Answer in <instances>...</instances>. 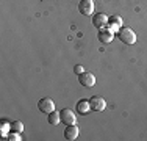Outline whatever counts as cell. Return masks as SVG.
Returning <instances> with one entry per match:
<instances>
[{"mask_svg": "<svg viewBox=\"0 0 147 141\" xmlns=\"http://www.w3.org/2000/svg\"><path fill=\"white\" fill-rule=\"evenodd\" d=\"M117 36H119V39H121L122 42H125V44H128V45H131V44L136 42V33L131 30V28H128V27H121L119 28Z\"/></svg>", "mask_w": 147, "mask_h": 141, "instance_id": "1", "label": "cell"}, {"mask_svg": "<svg viewBox=\"0 0 147 141\" xmlns=\"http://www.w3.org/2000/svg\"><path fill=\"white\" fill-rule=\"evenodd\" d=\"M78 83L85 88H92L94 85H96V75L85 70V72H82L78 75Z\"/></svg>", "mask_w": 147, "mask_h": 141, "instance_id": "2", "label": "cell"}, {"mask_svg": "<svg viewBox=\"0 0 147 141\" xmlns=\"http://www.w3.org/2000/svg\"><path fill=\"white\" fill-rule=\"evenodd\" d=\"M89 105H91V110L92 111H103L107 108V102L102 96H92L89 99Z\"/></svg>", "mask_w": 147, "mask_h": 141, "instance_id": "3", "label": "cell"}, {"mask_svg": "<svg viewBox=\"0 0 147 141\" xmlns=\"http://www.w3.org/2000/svg\"><path fill=\"white\" fill-rule=\"evenodd\" d=\"M38 108H39V111L41 113H52L55 110V102L52 100V99H49V97H42L39 102H38Z\"/></svg>", "mask_w": 147, "mask_h": 141, "instance_id": "4", "label": "cell"}, {"mask_svg": "<svg viewBox=\"0 0 147 141\" xmlns=\"http://www.w3.org/2000/svg\"><path fill=\"white\" fill-rule=\"evenodd\" d=\"M78 11L85 16H91L94 13V0H82L78 3Z\"/></svg>", "mask_w": 147, "mask_h": 141, "instance_id": "5", "label": "cell"}, {"mask_svg": "<svg viewBox=\"0 0 147 141\" xmlns=\"http://www.w3.org/2000/svg\"><path fill=\"white\" fill-rule=\"evenodd\" d=\"M59 115H61V122L66 125L69 124H75V113H74L71 108H63L61 111H59Z\"/></svg>", "mask_w": 147, "mask_h": 141, "instance_id": "6", "label": "cell"}, {"mask_svg": "<svg viewBox=\"0 0 147 141\" xmlns=\"http://www.w3.org/2000/svg\"><path fill=\"white\" fill-rule=\"evenodd\" d=\"M108 24V16L107 14H103V13H97V14H94L92 16V25L96 27V28H103L105 25Z\"/></svg>", "mask_w": 147, "mask_h": 141, "instance_id": "7", "label": "cell"}, {"mask_svg": "<svg viewBox=\"0 0 147 141\" xmlns=\"http://www.w3.org/2000/svg\"><path fill=\"white\" fill-rule=\"evenodd\" d=\"M64 138L66 140H69V141H72V140H77L78 138V127H77L75 124H69V125H66V129H64Z\"/></svg>", "mask_w": 147, "mask_h": 141, "instance_id": "8", "label": "cell"}, {"mask_svg": "<svg viewBox=\"0 0 147 141\" xmlns=\"http://www.w3.org/2000/svg\"><path fill=\"white\" fill-rule=\"evenodd\" d=\"M97 38H99V41L102 42V44H110V42L113 41V33H111L110 30L100 28L99 33H97Z\"/></svg>", "mask_w": 147, "mask_h": 141, "instance_id": "9", "label": "cell"}, {"mask_svg": "<svg viewBox=\"0 0 147 141\" xmlns=\"http://www.w3.org/2000/svg\"><path fill=\"white\" fill-rule=\"evenodd\" d=\"M77 113H80V115H86L89 110H91V105H89V100H86V99H80L78 102H77Z\"/></svg>", "mask_w": 147, "mask_h": 141, "instance_id": "10", "label": "cell"}, {"mask_svg": "<svg viewBox=\"0 0 147 141\" xmlns=\"http://www.w3.org/2000/svg\"><path fill=\"white\" fill-rule=\"evenodd\" d=\"M47 121L50 125H58L59 122H61V115H59V111H52L47 115Z\"/></svg>", "mask_w": 147, "mask_h": 141, "instance_id": "11", "label": "cell"}, {"mask_svg": "<svg viewBox=\"0 0 147 141\" xmlns=\"http://www.w3.org/2000/svg\"><path fill=\"white\" fill-rule=\"evenodd\" d=\"M9 129H11V132H17V133H20V132L24 130V124H22L20 121H14V122H11Z\"/></svg>", "mask_w": 147, "mask_h": 141, "instance_id": "12", "label": "cell"}, {"mask_svg": "<svg viewBox=\"0 0 147 141\" xmlns=\"http://www.w3.org/2000/svg\"><path fill=\"white\" fill-rule=\"evenodd\" d=\"M108 22H110L111 25H114V27H121L122 25V19L117 17V16H111L110 19H108Z\"/></svg>", "mask_w": 147, "mask_h": 141, "instance_id": "13", "label": "cell"}, {"mask_svg": "<svg viewBox=\"0 0 147 141\" xmlns=\"http://www.w3.org/2000/svg\"><path fill=\"white\" fill-rule=\"evenodd\" d=\"M8 140H11V141H19V140H20V138H19V133H17V132L9 133V135H8Z\"/></svg>", "mask_w": 147, "mask_h": 141, "instance_id": "14", "label": "cell"}, {"mask_svg": "<svg viewBox=\"0 0 147 141\" xmlns=\"http://www.w3.org/2000/svg\"><path fill=\"white\" fill-rule=\"evenodd\" d=\"M74 72H75L77 75H80L82 72H85V68H83V66H80V64H77L75 68H74Z\"/></svg>", "mask_w": 147, "mask_h": 141, "instance_id": "15", "label": "cell"}]
</instances>
